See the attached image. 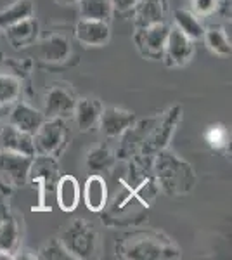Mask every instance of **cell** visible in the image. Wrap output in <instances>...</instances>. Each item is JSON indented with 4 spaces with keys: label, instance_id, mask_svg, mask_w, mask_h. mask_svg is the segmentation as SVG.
Instances as JSON below:
<instances>
[{
    "label": "cell",
    "instance_id": "83f0119b",
    "mask_svg": "<svg viewBox=\"0 0 232 260\" xmlns=\"http://www.w3.org/2000/svg\"><path fill=\"white\" fill-rule=\"evenodd\" d=\"M40 258H73L71 255L66 251V248L62 246V243L59 240L49 241L44 248L40 250Z\"/></svg>",
    "mask_w": 232,
    "mask_h": 260
},
{
    "label": "cell",
    "instance_id": "ba28073f",
    "mask_svg": "<svg viewBox=\"0 0 232 260\" xmlns=\"http://www.w3.org/2000/svg\"><path fill=\"white\" fill-rule=\"evenodd\" d=\"M99 125L103 134H106L108 137H118L136 125V115L132 111L121 110L116 106L103 108L99 116Z\"/></svg>",
    "mask_w": 232,
    "mask_h": 260
},
{
    "label": "cell",
    "instance_id": "d4e9b609",
    "mask_svg": "<svg viewBox=\"0 0 232 260\" xmlns=\"http://www.w3.org/2000/svg\"><path fill=\"white\" fill-rule=\"evenodd\" d=\"M21 83L12 75H0V106L7 108L19 99Z\"/></svg>",
    "mask_w": 232,
    "mask_h": 260
},
{
    "label": "cell",
    "instance_id": "f1b7e54d",
    "mask_svg": "<svg viewBox=\"0 0 232 260\" xmlns=\"http://www.w3.org/2000/svg\"><path fill=\"white\" fill-rule=\"evenodd\" d=\"M220 7V0H192V9L196 16L208 18Z\"/></svg>",
    "mask_w": 232,
    "mask_h": 260
},
{
    "label": "cell",
    "instance_id": "4316f807",
    "mask_svg": "<svg viewBox=\"0 0 232 260\" xmlns=\"http://www.w3.org/2000/svg\"><path fill=\"white\" fill-rule=\"evenodd\" d=\"M205 137H206V142H208L212 148L220 149L227 144V141H229V132H227L225 127H222V125H213V127H210L206 130Z\"/></svg>",
    "mask_w": 232,
    "mask_h": 260
},
{
    "label": "cell",
    "instance_id": "4dcf8cb0",
    "mask_svg": "<svg viewBox=\"0 0 232 260\" xmlns=\"http://www.w3.org/2000/svg\"><path fill=\"white\" fill-rule=\"evenodd\" d=\"M59 6H73V4H77L78 0H56Z\"/></svg>",
    "mask_w": 232,
    "mask_h": 260
},
{
    "label": "cell",
    "instance_id": "30bf717a",
    "mask_svg": "<svg viewBox=\"0 0 232 260\" xmlns=\"http://www.w3.org/2000/svg\"><path fill=\"white\" fill-rule=\"evenodd\" d=\"M172 248L164 246L156 238L151 236H137L128 240L123 246V257L126 258H139V260H151V258H163L167 251Z\"/></svg>",
    "mask_w": 232,
    "mask_h": 260
},
{
    "label": "cell",
    "instance_id": "1f68e13d",
    "mask_svg": "<svg viewBox=\"0 0 232 260\" xmlns=\"http://www.w3.org/2000/svg\"><path fill=\"white\" fill-rule=\"evenodd\" d=\"M6 111H7V108L0 106V118H2V116H4V115H6Z\"/></svg>",
    "mask_w": 232,
    "mask_h": 260
},
{
    "label": "cell",
    "instance_id": "7402d4cb",
    "mask_svg": "<svg viewBox=\"0 0 232 260\" xmlns=\"http://www.w3.org/2000/svg\"><path fill=\"white\" fill-rule=\"evenodd\" d=\"M179 118H180V108L179 106L172 108V110L167 113V116L161 120L159 127H156V132L153 134V137L149 139L151 149H163L164 146H167V142L170 139L172 132H174V127Z\"/></svg>",
    "mask_w": 232,
    "mask_h": 260
},
{
    "label": "cell",
    "instance_id": "3957f363",
    "mask_svg": "<svg viewBox=\"0 0 232 260\" xmlns=\"http://www.w3.org/2000/svg\"><path fill=\"white\" fill-rule=\"evenodd\" d=\"M66 137V125L62 118H49L44 120L35 134H33V142L35 149L45 156H56L64 144Z\"/></svg>",
    "mask_w": 232,
    "mask_h": 260
},
{
    "label": "cell",
    "instance_id": "8992f818",
    "mask_svg": "<svg viewBox=\"0 0 232 260\" xmlns=\"http://www.w3.org/2000/svg\"><path fill=\"white\" fill-rule=\"evenodd\" d=\"M35 156L0 151V174L12 186H23L29 175V167Z\"/></svg>",
    "mask_w": 232,
    "mask_h": 260
},
{
    "label": "cell",
    "instance_id": "9c48e42d",
    "mask_svg": "<svg viewBox=\"0 0 232 260\" xmlns=\"http://www.w3.org/2000/svg\"><path fill=\"white\" fill-rule=\"evenodd\" d=\"M75 103L77 99L71 95L68 89L61 85H52L45 94L44 103V116L47 118H64V116L73 115Z\"/></svg>",
    "mask_w": 232,
    "mask_h": 260
},
{
    "label": "cell",
    "instance_id": "603a6c76",
    "mask_svg": "<svg viewBox=\"0 0 232 260\" xmlns=\"http://www.w3.org/2000/svg\"><path fill=\"white\" fill-rule=\"evenodd\" d=\"M174 19H175V26L179 28V30L182 31V33H185L189 39H192V40L203 39L205 26L201 24V21L197 19V16L192 14L191 11L175 9Z\"/></svg>",
    "mask_w": 232,
    "mask_h": 260
},
{
    "label": "cell",
    "instance_id": "5bb4252c",
    "mask_svg": "<svg viewBox=\"0 0 232 260\" xmlns=\"http://www.w3.org/2000/svg\"><path fill=\"white\" fill-rule=\"evenodd\" d=\"M101 111H103V104L97 99L92 98H82L75 103V110H73V116H75V123L80 132H87L90 130L94 125L99 121Z\"/></svg>",
    "mask_w": 232,
    "mask_h": 260
},
{
    "label": "cell",
    "instance_id": "5b68a950",
    "mask_svg": "<svg viewBox=\"0 0 232 260\" xmlns=\"http://www.w3.org/2000/svg\"><path fill=\"white\" fill-rule=\"evenodd\" d=\"M194 54L192 39H189L177 26L168 30L167 44H164L163 57L167 59L168 66H184L191 61Z\"/></svg>",
    "mask_w": 232,
    "mask_h": 260
},
{
    "label": "cell",
    "instance_id": "44dd1931",
    "mask_svg": "<svg viewBox=\"0 0 232 260\" xmlns=\"http://www.w3.org/2000/svg\"><path fill=\"white\" fill-rule=\"evenodd\" d=\"M19 245V228L16 220L6 219L0 222V257L11 258Z\"/></svg>",
    "mask_w": 232,
    "mask_h": 260
},
{
    "label": "cell",
    "instance_id": "7c38bea8",
    "mask_svg": "<svg viewBox=\"0 0 232 260\" xmlns=\"http://www.w3.org/2000/svg\"><path fill=\"white\" fill-rule=\"evenodd\" d=\"M44 120H45L44 113L28 106V104H24V103L16 104L9 115V123L12 127H16L18 130H21V132L29 134V136H33V134L39 130Z\"/></svg>",
    "mask_w": 232,
    "mask_h": 260
},
{
    "label": "cell",
    "instance_id": "8fae6325",
    "mask_svg": "<svg viewBox=\"0 0 232 260\" xmlns=\"http://www.w3.org/2000/svg\"><path fill=\"white\" fill-rule=\"evenodd\" d=\"M0 151H11V153L26 154V156H35V142L33 136L26 132H21L11 123L0 128Z\"/></svg>",
    "mask_w": 232,
    "mask_h": 260
},
{
    "label": "cell",
    "instance_id": "6da1fadb",
    "mask_svg": "<svg viewBox=\"0 0 232 260\" xmlns=\"http://www.w3.org/2000/svg\"><path fill=\"white\" fill-rule=\"evenodd\" d=\"M156 175L168 194H185L194 186V172L191 165L182 161L177 154L167 153V151H161L158 154Z\"/></svg>",
    "mask_w": 232,
    "mask_h": 260
},
{
    "label": "cell",
    "instance_id": "9a60e30c",
    "mask_svg": "<svg viewBox=\"0 0 232 260\" xmlns=\"http://www.w3.org/2000/svg\"><path fill=\"white\" fill-rule=\"evenodd\" d=\"M56 200L57 205L62 212L70 213L73 210H77L78 203H80V186L78 180L73 175H62L57 180V187H56Z\"/></svg>",
    "mask_w": 232,
    "mask_h": 260
},
{
    "label": "cell",
    "instance_id": "e0dca14e",
    "mask_svg": "<svg viewBox=\"0 0 232 260\" xmlns=\"http://www.w3.org/2000/svg\"><path fill=\"white\" fill-rule=\"evenodd\" d=\"M83 200L90 212H103L108 203L106 180L101 175H90L83 187Z\"/></svg>",
    "mask_w": 232,
    "mask_h": 260
},
{
    "label": "cell",
    "instance_id": "277c9868",
    "mask_svg": "<svg viewBox=\"0 0 232 260\" xmlns=\"http://www.w3.org/2000/svg\"><path fill=\"white\" fill-rule=\"evenodd\" d=\"M168 30L170 28L167 26V23H154L144 28H137L134 39H136V44L142 56L151 57V59L163 57Z\"/></svg>",
    "mask_w": 232,
    "mask_h": 260
},
{
    "label": "cell",
    "instance_id": "52a82bcc",
    "mask_svg": "<svg viewBox=\"0 0 232 260\" xmlns=\"http://www.w3.org/2000/svg\"><path fill=\"white\" fill-rule=\"evenodd\" d=\"M75 37L85 47H103L111 39V28L106 21L80 18L75 26Z\"/></svg>",
    "mask_w": 232,
    "mask_h": 260
},
{
    "label": "cell",
    "instance_id": "ac0fdd59",
    "mask_svg": "<svg viewBox=\"0 0 232 260\" xmlns=\"http://www.w3.org/2000/svg\"><path fill=\"white\" fill-rule=\"evenodd\" d=\"M70 50V40L64 35L54 33L40 44V57L47 62H61L68 59Z\"/></svg>",
    "mask_w": 232,
    "mask_h": 260
},
{
    "label": "cell",
    "instance_id": "d6986e66",
    "mask_svg": "<svg viewBox=\"0 0 232 260\" xmlns=\"http://www.w3.org/2000/svg\"><path fill=\"white\" fill-rule=\"evenodd\" d=\"M78 12L83 19H97L109 23L113 16L111 0H78Z\"/></svg>",
    "mask_w": 232,
    "mask_h": 260
},
{
    "label": "cell",
    "instance_id": "f546056e",
    "mask_svg": "<svg viewBox=\"0 0 232 260\" xmlns=\"http://www.w3.org/2000/svg\"><path fill=\"white\" fill-rule=\"evenodd\" d=\"M141 0H111L113 4V11H118V12H130L137 7V4Z\"/></svg>",
    "mask_w": 232,
    "mask_h": 260
},
{
    "label": "cell",
    "instance_id": "ffe728a7",
    "mask_svg": "<svg viewBox=\"0 0 232 260\" xmlns=\"http://www.w3.org/2000/svg\"><path fill=\"white\" fill-rule=\"evenodd\" d=\"M33 14H35V6L31 0H16L9 7L0 11V28L6 30L7 26L18 23V21L31 18Z\"/></svg>",
    "mask_w": 232,
    "mask_h": 260
},
{
    "label": "cell",
    "instance_id": "cb8c5ba5",
    "mask_svg": "<svg viewBox=\"0 0 232 260\" xmlns=\"http://www.w3.org/2000/svg\"><path fill=\"white\" fill-rule=\"evenodd\" d=\"M203 39L208 45V49L215 52L217 56L220 57H227L230 56V40L227 39V35L223 33L220 28H208L203 33Z\"/></svg>",
    "mask_w": 232,
    "mask_h": 260
},
{
    "label": "cell",
    "instance_id": "484cf974",
    "mask_svg": "<svg viewBox=\"0 0 232 260\" xmlns=\"http://www.w3.org/2000/svg\"><path fill=\"white\" fill-rule=\"evenodd\" d=\"M111 163H113V154L108 148H95L87 156V165L95 170L108 169V167H111Z\"/></svg>",
    "mask_w": 232,
    "mask_h": 260
},
{
    "label": "cell",
    "instance_id": "4fadbf2b",
    "mask_svg": "<svg viewBox=\"0 0 232 260\" xmlns=\"http://www.w3.org/2000/svg\"><path fill=\"white\" fill-rule=\"evenodd\" d=\"M134 11H136L137 28H144L154 23H164L168 0H141Z\"/></svg>",
    "mask_w": 232,
    "mask_h": 260
},
{
    "label": "cell",
    "instance_id": "2e32d148",
    "mask_svg": "<svg viewBox=\"0 0 232 260\" xmlns=\"http://www.w3.org/2000/svg\"><path fill=\"white\" fill-rule=\"evenodd\" d=\"M6 35H7V40L11 42V45H14V47L31 45L33 42L37 40V35H39V23H37V19L31 16V18L18 21V23L7 26Z\"/></svg>",
    "mask_w": 232,
    "mask_h": 260
},
{
    "label": "cell",
    "instance_id": "7a4b0ae2",
    "mask_svg": "<svg viewBox=\"0 0 232 260\" xmlns=\"http://www.w3.org/2000/svg\"><path fill=\"white\" fill-rule=\"evenodd\" d=\"M59 241L73 258H88L95 251L97 233L90 222L77 219L70 222L68 228L62 231Z\"/></svg>",
    "mask_w": 232,
    "mask_h": 260
}]
</instances>
